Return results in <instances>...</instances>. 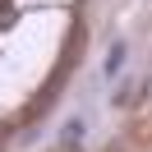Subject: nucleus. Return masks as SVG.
<instances>
[{
    "instance_id": "nucleus-1",
    "label": "nucleus",
    "mask_w": 152,
    "mask_h": 152,
    "mask_svg": "<svg viewBox=\"0 0 152 152\" xmlns=\"http://www.w3.org/2000/svg\"><path fill=\"white\" fill-rule=\"evenodd\" d=\"M120 60H124V46H115V51H111V60H106V69L115 74V69H120Z\"/></svg>"
}]
</instances>
